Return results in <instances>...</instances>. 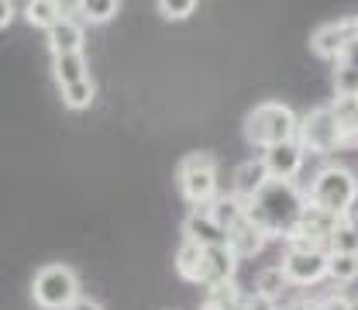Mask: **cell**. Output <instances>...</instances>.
<instances>
[{
  "mask_svg": "<svg viewBox=\"0 0 358 310\" xmlns=\"http://www.w3.org/2000/svg\"><path fill=\"white\" fill-rule=\"evenodd\" d=\"M307 207H310L307 197L293 183H279V179H268L266 190L252 204H245L248 218L259 224L268 238H289L296 231L300 218L307 214Z\"/></svg>",
  "mask_w": 358,
  "mask_h": 310,
  "instance_id": "1",
  "label": "cell"
},
{
  "mask_svg": "<svg viewBox=\"0 0 358 310\" xmlns=\"http://www.w3.org/2000/svg\"><path fill=\"white\" fill-rule=\"evenodd\" d=\"M24 17H28V24L52 31V28L66 17V3H55V0H31V3H24Z\"/></svg>",
  "mask_w": 358,
  "mask_h": 310,
  "instance_id": "18",
  "label": "cell"
},
{
  "mask_svg": "<svg viewBox=\"0 0 358 310\" xmlns=\"http://www.w3.org/2000/svg\"><path fill=\"white\" fill-rule=\"evenodd\" d=\"M69 310H103V307H100L96 300H90V297H80V300H76Z\"/></svg>",
  "mask_w": 358,
  "mask_h": 310,
  "instance_id": "33",
  "label": "cell"
},
{
  "mask_svg": "<svg viewBox=\"0 0 358 310\" xmlns=\"http://www.w3.org/2000/svg\"><path fill=\"white\" fill-rule=\"evenodd\" d=\"M327 279L334 283H355L358 279V255H327Z\"/></svg>",
  "mask_w": 358,
  "mask_h": 310,
  "instance_id": "22",
  "label": "cell"
},
{
  "mask_svg": "<svg viewBox=\"0 0 358 310\" xmlns=\"http://www.w3.org/2000/svg\"><path fill=\"white\" fill-rule=\"evenodd\" d=\"M324 310H358L348 297H341V293H331V297H324Z\"/></svg>",
  "mask_w": 358,
  "mask_h": 310,
  "instance_id": "28",
  "label": "cell"
},
{
  "mask_svg": "<svg viewBox=\"0 0 358 310\" xmlns=\"http://www.w3.org/2000/svg\"><path fill=\"white\" fill-rule=\"evenodd\" d=\"M241 297H234V283L231 286H221V290H210V297L200 304V310H231Z\"/></svg>",
  "mask_w": 358,
  "mask_h": 310,
  "instance_id": "27",
  "label": "cell"
},
{
  "mask_svg": "<svg viewBox=\"0 0 358 310\" xmlns=\"http://www.w3.org/2000/svg\"><path fill=\"white\" fill-rule=\"evenodd\" d=\"M355 31H358V17H355Z\"/></svg>",
  "mask_w": 358,
  "mask_h": 310,
  "instance_id": "34",
  "label": "cell"
},
{
  "mask_svg": "<svg viewBox=\"0 0 358 310\" xmlns=\"http://www.w3.org/2000/svg\"><path fill=\"white\" fill-rule=\"evenodd\" d=\"M266 183H268V169H266V162H262V155H259V159H245V162L234 169L231 193H234L241 204H252V200L266 190Z\"/></svg>",
  "mask_w": 358,
  "mask_h": 310,
  "instance_id": "12",
  "label": "cell"
},
{
  "mask_svg": "<svg viewBox=\"0 0 358 310\" xmlns=\"http://www.w3.org/2000/svg\"><path fill=\"white\" fill-rule=\"evenodd\" d=\"M266 241H268V234L252 221L248 214L227 231V248H231L238 259H252V255H259V252L266 248Z\"/></svg>",
  "mask_w": 358,
  "mask_h": 310,
  "instance_id": "13",
  "label": "cell"
},
{
  "mask_svg": "<svg viewBox=\"0 0 358 310\" xmlns=\"http://www.w3.org/2000/svg\"><path fill=\"white\" fill-rule=\"evenodd\" d=\"M0 14H3V17H0V24L7 28V24L14 21V3H10V0H3V3H0Z\"/></svg>",
  "mask_w": 358,
  "mask_h": 310,
  "instance_id": "31",
  "label": "cell"
},
{
  "mask_svg": "<svg viewBox=\"0 0 358 310\" xmlns=\"http://www.w3.org/2000/svg\"><path fill=\"white\" fill-rule=\"evenodd\" d=\"M93 100H96V83H93V80H80V83H73V87H62L66 111H87Z\"/></svg>",
  "mask_w": 358,
  "mask_h": 310,
  "instance_id": "21",
  "label": "cell"
},
{
  "mask_svg": "<svg viewBox=\"0 0 358 310\" xmlns=\"http://www.w3.org/2000/svg\"><path fill=\"white\" fill-rule=\"evenodd\" d=\"M338 66H352V69H358V38L348 45V52H345V59H341Z\"/></svg>",
  "mask_w": 358,
  "mask_h": 310,
  "instance_id": "30",
  "label": "cell"
},
{
  "mask_svg": "<svg viewBox=\"0 0 358 310\" xmlns=\"http://www.w3.org/2000/svg\"><path fill=\"white\" fill-rule=\"evenodd\" d=\"M358 200V179L348 166L341 162H327L313 173L307 186V204L313 211H324L331 218H348L352 204Z\"/></svg>",
  "mask_w": 358,
  "mask_h": 310,
  "instance_id": "2",
  "label": "cell"
},
{
  "mask_svg": "<svg viewBox=\"0 0 358 310\" xmlns=\"http://www.w3.org/2000/svg\"><path fill=\"white\" fill-rule=\"evenodd\" d=\"M203 255H207V248H203V245H196V241L182 238V245H179V252H176V272L182 276V279H189V283H200Z\"/></svg>",
  "mask_w": 358,
  "mask_h": 310,
  "instance_id": "17",
  "label": "cell"
},
{
  "mask_svg": "<svg viewBox=\"0 0 358 310\" xmlns=\"http://www.w3.org/2000/svg\"><path fill=\"white\" fill-rule=\"evenodd\" d=\"M296 134H300V114L279 100H266L245 114V138L259 152L282 141H296Z\"/></svg>",
  "mask_w": 358,
  "mask_h": 310,
  "instance_id": "3",
  "label": "cell"
},
{
  "mask_svg": "<svg viewBox=\"0 0 358 310\" xmlns=\"http://www.w3.org/2000/svg\"><path fill=\"white\" fill-rule=\"evenodd\" d=\"M76 10L93 24H107L110 17H117L121 3L117 0H83V3H76Z\"/></svg>",
  "mask_w": 358,
  "mask_h": 310,
  "instance_id": "24",
  "label": "cell"
},
{
  "mask_svg": "<svg viewBox=\"0 0 358 310\" xmlns=\"http://www.w3.org/2000/svg\"><path fill=\"white\" fill-rule=\"evenodd\" d=\"M289 286L293 283H289V276H286L282 266H266V269H259V276H255V293H262L268 300H279Z\"/></svg>",
  "mask_w": 358,
  "mask_h": 310,
  "instance_id": "20",
  "label": "cell"
},
{
  "mask_svg": "<svg viewBox=\"0 0 358 310\" xmlns=\"http://www.w3.org/2000/svg\"><path fill=\"white\" fill-rule=\"evenodd\" d=\"M196 10V0H159V14L166 21H186Z\"/></svg>",
  "mask_w": 358,
  "mask_h": 310,
  "instance_id": "26",
  "label": "cell"
},
{
  "mask_svg": "<svg viewBox=\"0 0 358 310\" xmlns=\"http://www.w3.org/2000/svg\"><path fill=\"white\" fill-rule=\"evenodd\" d=\"M176 183L179 193L189 200L193 211L210 207L221 193H217V159L210 152H189L182 155V162L176 166Z\"/></svg>",
  "mask_w": 358,
  "mask_h": 310,
  "instance_id": "5",
  "label": "cell"
},
{
  "mask_svg": "<svg viewBox=\"0 0 358 310\" xmlns=\"http://www.w3.org/2000/svg\"><path fill=\"white\" fill-rule=\"evenodd\" d=\"M48 48H52V59L55 55H76V52H83V24L76 17H62L48 31Z\"/></svg>",
  "mask_w": 358,
  "mask_h": 310,
  "instance_id": "15",
  "label": "cell"
},
{
  "mask_svg": "<svg viewBox=\"0 0 358 310\" xmlns=\"http://www.w3.org/2000/svg\"><path fill=\"white\" fill-rule=\"evenodd\" d=\"M52 76H55L59 90L73 87V83H80V80H90L83 52H76V55H55V59H52Z\"/></svg>",
  "mask_w": 358,
  "mask_h": 310,
  "instance_id": "16",
  "label": "cell"
},
{
  "mask_svg": "<svg viewBox=\"0 0 358 310\" xmlns=\"http://www.w3.org/2000/svg\"><path fill=\"white\" fill-rule=\"evenodd\" d=\"M282 269L289 276L293 286H313L320 279H327V252L324 248H303V245H289Z\"/></svg>",
  "mask_w": 358,
  "mask_h": 310,
  "instance_id": "7",
  "label": "cell"
},
{
  "mask_svg": "<svg viewBox=\"0 0 358 310\" xmlns=\"http://www.w3.org/2000/svg\"><path fill=\"white\" fill-rule=\"evenodd\" d=\"M245 310H279V307H275V300H268V297H262V293H255V297L245 300Z\"/></svg>",
  "mask_w": 358,
  "mask_h": 310,
  "instance_id": "29",
  "label": "cell"
},
{
  "mask_svg": "<svg viewBox=\"0 0 358 310\" xmlns=\"http://www.w3.org/2000/svg\"><path fill=\"white\" fill-rule=\"evenodd\" d=\"M289 310H324V300H296Z\"/></svg>",
  "mask_w": 358,
  "mask_h": 310,
  "instance_id": "32",
  "label": "cell"
},
{
  "mask_svg": "<svg viewBox=\"0 0 358 310\" xmlns=\"http://www.w3.org/2000/svg\"><path fill=\"white\" fill-rule=\"evenodd\" d=\"M355 38H358L355 17L352 21H327V24H320L310 35V48H313V55H320V59L341 62L345 52H348V45L355 42Z\"/></svg>",
  "mask_w": 358,
  "mask_h": 310,
  "instance_id": "8",
  "label": "cell"
},
{
  "mask_svg": "<svg viewBox=\"0 0 358 310\" xmlns=\"http://www.w3.org/2000/svg\"><path fill=\"white\" fill-rule=\"evenodd\" d=\"M345 221V218H331V214H324V211H313L307 207V214L300 218L296 224V231L289 234V241L293 245H303V248H320V245H331V234L338 231V224Z\"/></svg>",
  "mask_w": 358,
  "mask_h": 310,
  "instance_id": "9",
  "label": "cell"
},
{
  "mask_svg": "<svg viewBox=\"0 0 358 310\" xmlns=\"http://www.w3.org/2000/svg\"><path fill=\"white\" fill-rule=\"evenodd\" d=\"M303 145L300 141H282V145H272L262 152V162L268 169V179H279V183H289L303 169Z\"/></svg>",
  "mask_w": 358,
  "mask_h": 310,
  "instance_id": "10",
  "label": "cell"
},
{
  "mask_svg": "<svg viewBox=\"0 0 358 310\" xmlns=\"http://www.w3.org/2000/svg\"><path fill=\"white\" fill-rule=\"evenodd\" d=\"M331 252L338 255H358V224L355 221H345L338 224V231L331 234Z\"/></svg>",
  "mask_w": 358,
  "mask_h": 310,
  "instance_id": "23",
  "label": "cell"
},
{
  "mask_svg": "<svg viewBox=\"0 0 358 310\" xmlns=\"http://www.w3.org/2000/svg\"><path fill=\"white\" fill-rule=\"evenodd\" d=\"M234 266H238V255L227 248V245H210L207 255H203V272H200V283L207 290H221L234 283Z\"/></svg>",
  "mask_w": 358,
  "mask_h": 310,
  "instance_id": "11",
  "label": "cell"
},
{
  "mask_svg": "<svg viewBox=\"0 0 358 310\" xmlns=\"http://www.w3.org/2000/svg\"><path fill=\"white\" fill-rule=\"evenodd\" d=\"M203 211H207V214H210L214 221L221 224L224 231H231L234 224H238L241 218H245V214H248V211H245V204H241V200H238L234 193H221V197H217V200H214L210 207H203Z\"/></svg>",
  "mask_w": 358,
  "mask_h": 310,
  "instance_id": "19",
  "label": "cell"
},
{
  "mask_svg": "<svg viewBox=\"0 0 358 310\" xmlns=\"http://www.w3.org/2000/svg\"><path fill=\"white\" fill-rule=\"evenodd\" d=\"M334 97L338 100H358V69H352V66L334 69Z\"/></svg>",
  "mask_w": 358,
  "mask_h": 310,
  "instance_id": "25",
  "label": "cell"
},
{
  "mask_svg": "<svg viewBox=\"0 0 358 310\" xmlns=\"http://www.w3.org/2000/svg\"><path fill=\"white\" fill-rule=\"evenodd\" d=\"M355 138H358V128L348 125L334 107H317L307 118H300L296 141L303 145V152L331 155V152H338V148H348Z\"/></svg>",
  "mask_w": 358,
  "mask_h": 310,
  "instance_id": "4",
  "label": "cell"
},
{
  "mask_svg": "<svg viewBox=\"0 0 358 310\" xmlns=\"http://www.w3.org/2000/svg\"><path fill=\"white\" fill-rule=\"evenodd\" d=\"M182 238H189V241H196V245H203V248L227 245V231H224L207 211H189V218L182 224Z\"/></svg>",
  "mask_w": 358,
  "mask_h": 310,
  "instance_id": "14",
  "label": "cell"
},
{
  "mask_svg": "<svg viewBox=\"0 0 358 310\" xmlns=\"http://www.w3.org/2000/svg\"><path fill=\"white\" fill-rule=\"evenodd\" d=\"M80 297V276L66 262L42 266L31 276V300L38 310H69Z\"/></svg>",
  "mask_w": 358,
  "mask_h": 310,
  "instance_id": "6",
  "label": "cell"
}]
</instances>
